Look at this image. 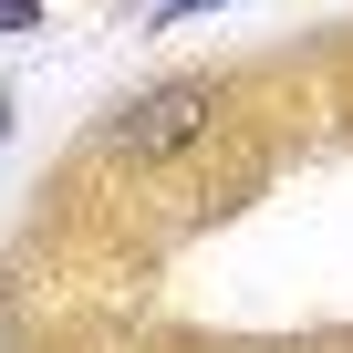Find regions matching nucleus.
<instances>
[{"mask_svg": "<svg viewBox=\"0 0 353 353\" xmlns=\"http://www.w3.org/2000/svg\"><path fill=\"white\" fill-rule=\"evenodd\" d=\"M208 114H219V83L208 73H166V83H145V94H125L104 114V145L114 156H176V145L208 135Z\"/></svg>", "mask_w": 353, "mask_h": 353, "instance_id": "1", "label": "nucleus"}]
</instances>
